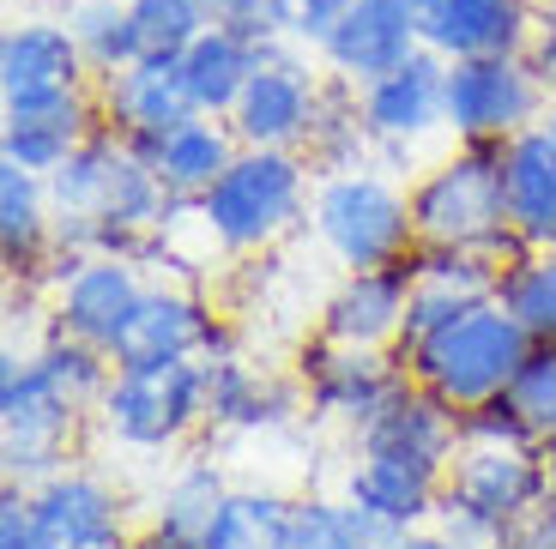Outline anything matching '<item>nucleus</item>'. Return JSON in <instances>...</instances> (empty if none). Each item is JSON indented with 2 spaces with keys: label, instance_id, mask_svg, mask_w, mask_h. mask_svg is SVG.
I'll return each mask as SVG.
<instances>
[{
  "label": "nucleus",
  "instance_id": "nucleus-1",
  "mask_svg": "<svg viewBox=\"0 0 556 549\" xmlns=\"http://www.w3.org/2000/svg\"><path fill=\"white\" fill-rule=\"evenodd\" d=\"M412 224L430 247H478L508 272L527 254V242L508 224V176H502V139H454V152L424 164L412 181Z\"/></svg>",
  "mask_w": 556,
  "mask_h": 549
},
{
  "label": "nucleus",
  "instance_id": "nucleus-2",
  "mask_svg": "<svg viewBox=\"0 0 556 549\" xmlns=\"http://www.w3.org/2000/svg\"><path fill=\"white\" fill-rule=\"evenodd\" d=\"M308 200H315V169L303 152L242 145L230 169L194 200V230L206 235V247L249 260V254L278 247L291 230H303Z\"/></svg>",
  "mask_w": 556,
  "mask_h": 549
},
{
  "label": "nucleus",
  "instance_id": "nucleus-3",
  "mask_svg": "<svg viewBox=\"0 0 556 549\" xmlns=\"http://www.w3.org/2000/svg\"><path fill=\"white\" fill-rule=\"evenodd\" d=\"M308 230H315V242L327 247V260H333L339 272L400 266L405 254L417 247L412 193H405V181H393L381 164L315 176Z\"/></svg>",
  "mask_w": 556,
  "mask_h": 549
},
{
  "label": "nucleus",
  "instance_id": "nucleus-4",
  "mask_svg": "<svg viewBox=\"0 0 556 549\" xmlns=\"http://www.w3.org/2000/svg\"><path fill=\"white\" fill-rule=\"evenodd\" d=\"M85 423H98V411H85L42 369L37 350H7V362H0V471H7V483L37 489L42 477L79 465Z\"/></svg>",
  "mask_w": 556,
  "mask_h": 549
},
{
  "label": "nucleus",
  "instance_id": "nucleus-5",
  "mask_svg": "<svg viewBox=\"0 0 556 549\" xmlns=\"http://www.w3.org/2000/svg\"><path fill=\"white\" fill-rule=\"evenodd\" d=\"M527 357H532V332L502 308V296H484V303H472L459 320H447L442 332L417 344L405 369L435 398H447L454 411H472L484 398L508 393Z\"/></svg>",
  "mask_w": 556,
  "mask_h": 549
},
{
  "label": "nucleus",
  "instance_id": "nucleus-6",
  "mask_svg": "<svg viewBox=\"0 0 556 549\" xmlns=\"http://www.w3.org/2000/svg\"><path fill=\"white\" fill-rule=\"evenodd\" d=\"M98 429L127 454H176L206 429V362L194 357H139L115 362L98 398Z\"/></svg>",
  "mask_w": 556,
  "mask_h": 549
},
{
  "label": "nucleus",
  "instance_id": "nucleus-7",
  "mask_svg": "<svg viewBox=\"0 0 556 549\" xmlns=\"http://www.w3.org/2000/svg\"><path fill=\"white\" fill-rule=\"evenodd\" d=\"M544 501L539 447H459L442 477L435 525L466 549H496V537Z\"/></svg>",
  "mask_w": 556,
  "mask_h": 549
},
{
  "label": "nucleus",
  "instance_id": "nucleus-8",
  "mask_svg": "<svg viewBox=\"0 0 556 549\" xmlns=\"http://www.w3.org/2000/svg\"><path fill=\"white\" fill-rule=\"evenodd\" d=\"M551 91L527 55H466L447 61V139H515L520 127L544 122Z\"/></svg>",
  "mask_w": 556,
  "mask_h": 549
},
{
  "label": "nucleus",
  "instance_id": "nucleus-9",
  "mask_svg": "<svg viewBox=\"0 0 556 549\" xmlns=\"http://www.w3.org/2000/svg\"><path fill=\"white\" fill-rule=\"evenodd\" d=\"M405 381H412L405 357L400 350H376V344H333L315 332L303 344V357H296V386H303L308 417L339 429H363Z\"/></svg>",
  "mask_w": 556,
  "mask_h": 549
},
{
  "label": "nucleus",
  "instance_id": "nucleus-10",
  "mask_svg": "<svg viewBox=\"0 0 556 549\" xmlns=\"http://www.w3.org/2000/svg\"><path fill=\"white\" fill-rule=\"evenodd\" d=\"M363 122L376 133V164H405L430 133H447V61L435 49H417L412 61H400L393 73L363 85ZM393 176V169H388ZM417 176V169H412Z\"/></svg>",
  "mask_w": 556,
  "mask_h": 549
},
{
  "label": "nucleus",
  "instance_id": "nucleus-11",
  "mask_svg": "<svg viewBox=\"0 0 556 549\" xmlns=\"http://www.w3.org/2000/svg\"><path fill=\"white\" fill-rule=\"evenodd\" d=\"M146 290H152V278L139 272L134 260H122V254H85V260L49 290V303H42L49 320H42V327L73 332V339L122 357L127 327H134L139 303H146Z\"/></svg>",
  "mask_w": 556,
  "mask_h": 549
},
{
  "label": "nucleus",
  "instance_id": "nucleus-12",
  "mask_svg": "<svg viewBox=\"0 0 556 549\" xmlns=\"http://www.w3.org/2000/svg\"><path fill=\"white\" fill-rule=\"evenodd\" d=\"M320 85H327V67L296 55V42H278L273 55L254 67L249 91L237 97V110H230L237 139L242 145H273V152H303Z\"/></svg>",
  "mask_w": 556,
  "mask_h": 549
},
{
  "label": "nucleus",
  "instance_id": "nucleus-13",
  "mask_svg": "<svg viewBox=\"0 0 556 549\" xmlns=\"http://www.w3.org/2000/svg\"><path fill=\"white\" fill-rule=\"evenodd\" d=\"M103 127L98 85L73 91H30V97H0V164L55 176L85 139Z\"/></svg>",
  "mask_w": 556,
  "mask_h": 549
},
{
  "label": "nucleus",
  "instance_id": "nucleus-14",
  "mask_svg": "<svg viewBox=\"0 0 556 549\" xmlns=\"http://www.w3.org/2000/svg\"><path fill=\"white\" fill-rule=\"evenodd\" d=\"M30 508L61 549H122L139 537V520H146V513H134L122 483H110L91 465H67L55 477H42L30 489Z\"/></svg>",
  "mask_w": 556,
  "mask_h": 549
},
{
  "label": "nucleus",
  "instance_id": "nucleus-15",
  "mask_svg": "<svg viewBox=\"0 0 556 549\" xmlns=\"http://www.w3.org/2000/svg\"><path fill=\"white\" fill-rule=\"evenodd\" d=\"M230 350H237V327L212 308V296H200L181 278H152V290H146V303H139L115 362H139V357L212 362V357H230Z\"/></svg>",
  "mask_w": 556,
  "mask_h": 549
},
{
  "label": "nucleus",
  "instance_id": "nucleus-16",
  "mask_svg": "<svg viewBox=\"0 0 556 549\" xmlns=\"http://www.w3.org/2000/svg\"><path fill=\"white\" fill-rule=\"evenodd\" d=\"M417 49H424V25H417L412 0H351L345 13L327 25V37L315 42V61L333 79L363 91L369 79L412 61Z\"/></svg>",
  "mask_w": 556,
  "mask_h": 549
},
{
  "label": "nucleus",
  "instance_id": "nucleus-17",
  "mask_svg": "<svg viewBox=\"0 0 556 549\" xmlns=\"http://www.w3.org/2000/svg\"><path fill=\"white\" fill-rule=\"evenodd\" d=\"M459 447H466L459 411L447 405V398H435L424 381H405L369 423L351 429V454H393V459H412V465L442 471V477L459 459Z\"/></svg>",
  "mask_w": 556,
  "mask_h": 549
},
{
  "label": "nucleus",
  "instance_id": "nucleus-18",
  "mask_svg": "<svg viewBox=\"0 0 556 549\" xmlns=\"http://www.w3.org/2000/svg\"><path fill=\"white\" fill-rule=\"evenodd\" d=\"M424 49L442 61L466 55H527L539 37V0H412Z\"/></svg>",
  "mask_w": 556,
  "mask_h": 549
},
{
  "label": "nucleus",
  "instance_id": "nucleus-19",
  "mask_svg": "<svg viewBox=\"0 0 556 549\" xmlns=\"http://www.w3.org/2000/svg\"><path fill=\"white\" fill-rule=\"evenodd\" d=\"M303 386L296 374L261 369L242 350L206 362V429L212 435H273V429H291L303 417Z\"/></svg>",
  "mask_w": 556,
  "mask_h": 549
},
{
  "label": "nucleus",
  "instance_id": "nucleus-20",
  "mask_svg": "<svg viewBox=\"0 0 556 549\" xmlns=\"http://www.w3.org/2000/svg\"><path fill=\"white\" fill-rule=\"evenodd\" d=\"M91 85H98L103 127H115L134 152H146V145H152L157 133H169L176 122L200 115L194 103H188V91H181L176 55H139V61H127L122 73H103V79H91Z\"/></svg>",
  "mask_w": 556,
  "mask_h": 549
},
{
  "label": "nucleus",
  "instance_id": "nucleus-21",
  "mask_svg": "<svg viewBox=\"0 0 556 549\" xmlns=\"http://www.w3.org/2000/svg\"><path fill=\"white\" fill-rule=\"evenodd\" d=\"M339 495L369 520L376 537H393V532H412V525L435 520L442 471L412 465V459H393V454H351L345 477H339Z\"/></svg>",
  "mask_w": 556,
  "mask_h": 549
},
{
  "label": "nucleus",
  "instance_id": "nucleus-22",
  "mask_svg": "<svg viewBox=\"0 0 556 549\" xmlns=\"http://www.w3.org/2000/svg\"><path fill=\"white\" fill-rule=\"evenodd\" d=\"M412 308V266H369V272H339L327 303L315 315V332L333 344H376L393 350Z\"/></svg>",
  "mask_w": 556,
  "mask_h": 549
},
{
  "label": "nucleus",
  "instance_id": "nucleus-23",
  "mask_svg": "<svg viewBox=\"0 0 556 549\" xmlns=\"http://www.w3.org/2000/svg\"><path fill=\"white\" fill-rule=\"evenodd\" d=\"M273 49H278V42H261V37H249V30H237V25H224V18H212V25L176 55L188 103H194L200 115H224V122H230L237 97L249 91L254 67H261Z\"/></svg>",
  "mask_w": 556,
  "mask_h": 549
},
{
  "label": "nucleus",
  "instance_id": "nucleus-24",
  "mask_svg": "<svg viewBox=\"0 0 556 549\" xmlns=\"http://www.w3.org/2000/svg\"><path fill=\"white\" fill-rule=\"evenodd\" d=\"M91 85L79 37L67 18H18L0 37V97H30V91H73Z\"/></svg>",
  "mask_w": 556,
  "mask_h": 549
},
{
  "label": "nucleus",
  "instance_id": "nucleus-25",
  "mask_svg": "<svg viewBox=\"0 0 556 549\" xmlns=\"http://www.w3.org/2000/svg\"><path fill=\"white\" fill-rule=\"evenodd\" d=\"M224 495H230V477H224L218 459H206V454L181 459L164 477L157 501L146 508V520H139L134 549H200V537H206Z\"/></svg>",
  "mask_w": 556,
  "mask_h": 549
},
{
  "label": "nucleus",
  "instance_id": "nucleus-26",
  "mask_svg": "<svg viewBox=\"0 0 556 549\" xmlns=\"http://www.w3.org/2000/svg\"><path fill=\"white\" fill-rule=\"evenodd\" d=\"M502 176H508V224L527 247H556V127L532 122L502 139Z\"/></svg>",
  "mask_w": 556,
  "mask_h": 549
},
{
  "label": "nucleus",
  "instance_id": "nucleus-27",
  "mask_svg": "<svg viewBox=\"0 0 556 549\" xmlns=\"http://www.w3.org/2000/svg\"><path fill=\"white\" fill-rule=\"evenodd\" d=\"M237 152H242V139L224 115H188V122H176L169 133H157L139 157L157 169V181H164L169 200H188V206H194L200 193L230 169Z\"/></svg>",
  "mask_w": 556,
  "mask_h": 549
},
{
  "label": "nucleus",
  "instance_id": "nucleus-28",
  "mask_svg": "<svg viewBox=\"0 0 556 549\" xmlns=\"http://www.w3.org/2000/svg\"><path fill=\"white\" fill-rule=\"evenodd\" d=\"M303 157L315 176H333V169H363L376 164V133L363 122V97L357 85L333 79L320 85V103H315V122H308V139H303Z\"/></svg>",
  "mask_w": 556,
  "mask_h": 549
},
{
  "label": "nucleus",
  "instance_id": "nucleus-29",
  "mask_svg": "<svg viewBox=\"0 0 556 549\" xmlns=\"http://www.w3.org/2000/svg\"><path fill=\"white\" fill-rule=\"evenodd\" d=\"M291 520L296 495L266 489V483H230L200 549H291Z\"/></svg>",
  "mask_w": 556,
  "mask_h": 549
},
{
  "label": "nucleus",
  "instance_id": "nucleus-30",
  "mask_svg": "<svg viewBox=\"0 0 556 549\" xmlns=\"http://www.w3.org/2000/svg\"><path fill=\"white\" fill-rule=\"evenodd\" d=\"M67 30L79 37L91 79L122 73L127 61L146 55V42H139V25H134V13H127V0H67Z\"/></svg>",
  "mask_w": 556,
  "mask_h": 549
},
{
  "label": "nucleus",
  "instance_id": "nucleus-31",
  "mask_svg": "<svg viewBox=\"0 0 556 549\" xmlns=\"http://www.w3.org/2000/svg\"><path fill=\"white\" fill-rule=\"evenodd\" d=\"M502 308L532 332V344H556V247H527L496 284Z\"/></svg>",
  "mask_w": 556,
  "mask_h": 549
},
{
  "label": "nucleus",
  "instance_id": "nucleus-32",
  "mask_svg": "<svg viewBox=\"0 0 556 549\" xmlns=\"http://www.w3.org/2000/svg\"><path fill=\"white\" fill-rule=\"evenodd\" d=\"M381 537L369 532L345 495H296V520H291V549H376Z\"/></svg>",
  "mask_w": 556,
  "mask_h": 549
},
{
  "label": "nucleus",
  "instance_id": "nucleus-33",
  "mask_svg": "<svg viewBox=\"0 0 556 549\" xmlns=\"http://www.w3.org/2000/svg\"><path fill=\"white\" fill-rule=\"evenodd\" d=\"M146 55H181L212 25V0H127Z\"/></svg>",
  "mask_w": 556,
  "mask_h": 549
},
{
  "label": "nucleus",
  "instance_id": "nucleus-34",
  "mask_svg": "<svg viewBox=\"0 0 556 549\" xmlns=\"http://www.w3.org/2000/svg\"><path fill=\"white\" fill-rule=\"evenodd\" d=\"M459 435H466V447H539V429L520 411L515 393H496L472 411H459Z\"/></svg>",
  "mask_w": 556,
  "mask_h": 549
},
{
  "label": "nucleus",
  "instance_id": "nucleus-35",
  "mask_svg": "<svg viewBox=\"0 0 556 549\" xmlns=\"http://www.w3.org/2000/svg\"><path fill=\"white\" fill-rule=\"evenodd\" d=\"M508 393L520 398V411L532 417V429L544 435H556V344H532V357L520 362L515 386Z\"/></svg>",
  "mask_w": 556,
  "mask_h": 549
},
{
  "label": "nucleus",
  "instance_id": "nucleus-36",
  "mask_svg": "<svg viewBox=\"0 0 556 549\" xmlns=\"http://www.w3.org/2000/svg\"><path fill=\"white\" fill-rule=\"evenodd\" d=\"M212 18L261 42H296V0H212Z\"/></svg>",
  "mask_w": 556,
  "mask_h": 549
},
{
  "label": "nucleus",
  "instance_id": "nucleus-37",
  "mask_svg": "<svg viewBox=\"0 0 556 549\" xmlns=\"http://www.w3.org/2000/svg\"><path fill=\"white\" fill-rule=\"evenodd\" d=\"M0 549H61L55 537L42 532L25 483H7V489H0Z\"/></svg>",
  "mask_w": 556,
  "mask_h": 549
},
{
  "label": "nucleus",
  "instance_id": "nucleus-38",
  "mask_svg": "<svg viewBox=\"0 0 556 549\" xmlns=\"http://www.w3.org/2000/svg\"><path fill=\"white\" fill-rule=\"evenodd\" d=\"M496 549H556V508H532L527 520H515L508 532L496 537Z\"/></svg>",
  "mask_w": 556,
  "mask_h": 549
},
{
  "label": "nucleus",
  "instance_id": "nucleus-39",
  "mask_svg": "<svg viewBox=\"0 0 556 549\" xmlns=\"http://www.w3.org/2000/svg\"><path fill=\"white\" fill-rule=\"evenodd\" d=\"M345 7H351V0H296V42L315 49V42L327 37V25H333Z\"/></svg>",
  "mask_w": 556,
  "mask_h": 549
},
{
  "label": "nucleus",
  "instance_id": "nucleus-40",
  "mask_svg": "<svg viewBox=\"0 0 556 549\" xmlns=\"http://www.w3.org/2000/svg\"><path fill=\"white\" fill-rule=\"evenodd\" d=\"M376 549H466V544H459V537H447L442 532V525H412V532H393V537H381V544Z\"/></svg>",
  "mask_w": 556,
  "mask_h": 549
},
{
  "label": "nucleus",
  "instance_id": "nucleus-41",
  "mask_svg": "<svg viewBox=\"0 0 556 549\" xmlns=\"http://www.w3.org/2000/svg\"><path fill=\"white\" fill-rule=\"evenodd\" d=\"M539 465H544V508H556V435L539 441Z\"/></svg>",
  "mask_w": 556,
  "mask_h": 549
},
{
  "label": "nucleus",
  "instance_id": "nucleus-42",
  "mask_svg": "<svg viewBox=\"0 0 556 549\" xmlns=\"http://www.w3.org/2000/svg\"><path fill=\"white\" fill-rule=\"evenodd\" d=\"M539 25H556V0H539Z\"/></svg>",
  "mask_w": 556,
  "mask_h": 549
},
{
  "label": "nucleus",
  "instance_id": "nucleus-43",
  "mask_svg": "<svg viewBox=\"0 0 556 549\" xmlns=\"http://www.w3.org/2000/svg\"><path fill=\"white\" fill-rule=\"evenodd\" d=\"M544 122H551V127H556V97H551V110H544Z\"/></svg>",
  "mask_w": 556,
  "mask_h": 549
},
{
  "label": "nucleus",
  "instance_id": "nucleus-44",
  "mask_svg": "<svg viewBox=\"0 0 556 549\" xmlns=\"http://www.w3.org/2000/svg\"><path fill=\"white\" fill-rule=\"evenodd\" d=\"M122 549H134V544H122Z\"/></svg>",
  "mask_w": 556,
  "mask_h": 549
}]
</instances>
